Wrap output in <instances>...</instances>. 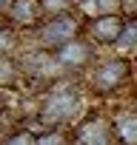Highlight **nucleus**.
<instances>
[{"instance_id":"1","label":"nucleus","mask_w":137,"mask_h":145,"mask_svg":"<svg viewBox=\"0 0 137 145\" xmlns=\"http://www.w3.org/2000/svg\"><path fill=\"white\" fill-rule=\"evenodd\" d=\"M80 34V23L72 17V14H60V17H49L40 29H37V43L43 48H60L66 43H72L77 40Z\"/></svg>"},{"instance_id":"2","label":"nucleus","mask_w":137,"mask_h":145,"mask_svg":"<svg viewBox=\"0 0 137 145\" xmlns=\"http://www.w3.org/2000/svg\"><path fill=\"white\" fill-rule=\"evenodd\" d=\"M74 103L77 100H74V94L68 88H54L46 97V105L40 108V122L43 125H57V122L68 120L72 111H74Z\"/></svg>"},{"instance_id":"3","label":"nucleus","mask_w":137,"mask_h":145,"mask_svg":"<svg viewBox=\"0 0 137 145\" xmlns=\"http://www.w3.org/2000/svg\"><path fill=\"white\" fill-rule=\"evenodd\" d=\"M131 74V63L123 60V57H114V60H106L97 71H94V86L100 91H111L117 86H123Z\"/></svg>"},{"instance_id":"4","label":"nucleus","mask_w":137,"mask_h":145,"mask_svg":"<svg viewBox=\"0 0 137 145\" xmlns=\"http://www.w3.org/2000/svg\"><path fill=\"white\" fill-rule=\"evenodd\" d=\"M126 17L123 14H106L97 20H89V37L97 43H117L126 31Z\"/></svg>"},{"instance_id":"5","label":"nucleus","mask_w":137,"mask_h":145,"mask_svg":"<svg viewBox=\"0 0 137 145\" xmlns=\"http://www.w3.org/2000/svg\"><path fill=\"white\" fill-rule=\"evenodd\" d=\"M54 57H57V65L83 68L86 63L94 60V48H92V43H86V40H72V43L60 46V48L54 51Z\"/></svg>"},{"instance_id":"6","label":"nucleus","mask_w":137,"mask_h":145,"mask_svg":"<svg viewBox=\"0 0 137 145\" xmlns=\"http://www.w3.org/2000/svg\"><path fill=\"white\" fill-rule=\"evenodd\" d=\"M6 14H9V26H34L40 20V14H46V12H43L40 0H12Z\"/></svg>"},{"instance_id":"7","label":"nucleus","mask_w":137,"mask_h":145,"mask_svg":"<svg viewBox=\"0 0 137 145\" xmlns=\"http://www.w3.org/2000/svg\"><path fill=\"white\" fill-rule=\"evenodd\" d=\"M109 134H111V128L103 120H89L77 131V137H80L83 145H109Z\"/></svg>"},{"instance_id":"8","label":"nucleus","mask_w":137,"mask_h":145,"mask_svg":"<svg viewBox=\"0 0 137 145\" xmlns=\"http://www.w3.org/2000/svg\"><path fill=\"white\" fill-rule=\"evenodd\" d=\"M80 9L92 20H97V17H106V14H120L123 0H80Z\"/></svg>"},{"instance_id":"9","label":"nucleus","mask_w":137,"mask_h":145,"mask_svg":"<svg viewBox=\"0 0 137 145\" xmlns=\"http://www.w3.org/2000/svg\"><path fill=\"white\" fill-rule=\"evenodd\" d=\"M114 134L120 137L123 145H137V114L134 117H120L114 122Z\"/></svg>"},{"instance_id":"10","label":"nucleus","mask_w":137,"mask_h":145,"mask_svg":"<svg viewBox=\"0 0 137 145\" xmlns=\"http://www.w3.org/2000/svg\"><path fill=\"white\" fill-rule=\"evenodd\" d=\"M117 48H137V20H128L126 23V31H123V37L117 40Z\"/></svg>"},{"instance_id":"11","label":"nucleus","mask_w":137,"mask_h":145,"mask_svg":"<svg viewBox=\"0 0 137 145\" xmlns=\"http://www.w3.org/2000/svg\"><path fill=\"white\" fill-rule=\"evenodd\" d=\"M43 3V12L49 14V17H60V14H68V0H40Z\"/></svg>"},{"instance_id":"12","label":"nucleus","mask_w":137,"mask_h":145,"mask_svg":"<svg viewBox=\"0 0 137 145\" xmlns=\"http://www.w3.org/2000/svg\"><path fill=\"white\" fill-rule=\"evenodd\" d=\"M37 142H40V145H68L66 134H60V131H46Z\"/></svg>"},{"instance_id":"13","label":"nucleus","mask_w":137,"mask_h":145,"mask_svg":"<svg viewBox=\"0 0 137 145\" xmlns=\"http://www.w3.org/2000/svg\"><path fill=\"white\" fill-rule=\"evenodd\" d=\"M6 145H40V142H37V137H34L32 131H20V134H14Z\"/></svg>"},{"instance_id":"14","label":"nucleus","mask_w":137,"mask_h":145,"mask_svg":"<svg viewBox=\"0 0 137 145\" xmlns=\"http://www.w3.org/2000/svg\"><path fill=\"white\" fill-rule=\"evenodd\" d=\"M126 20H137V0H123V12H120Z\"/></svg>"},{"instance_id":"15","label":"nucleus","mask_w":137,"mask_h":145,"mask_svg":"<svg viewBox=\"0 0 137 145\" xmlns=\"http://www.w3.org/2000/svg\"><path fill=\"white\" fill-rule=\"evenodd\" d=\"M12 46H14V37H12V29H9V26H6V29H3V48H6V51H9V48H12Z\"/></svg>"}]
</instances>
